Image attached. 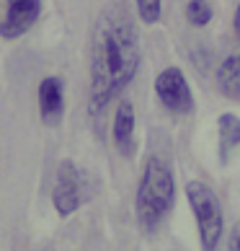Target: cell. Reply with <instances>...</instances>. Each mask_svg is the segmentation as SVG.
I'll return each instance as SVG.
<instances>
[{
  "label": "cell",
  "instance_id": "13",
  "mask_svg": "<svg viewBox=\"0 0 240 251\" xmlns=\"http://www.w3.org/2000/svg\"><path fill=\"white\" fill-rule=\"evenodd\" d=\"M230 251H240V223H235L233 230H230Z\"/></svg>",
  "mask_w": 240,
  "mask_h": 251
},
{
  "label": "cell",
  "instance_id": "14",
  "mask_svg": "<svg viewBox=\"0 0 240 251\" xmlns=\"http://www.w3.org/2000/svg\"><path fill=\"white\" fill-rule=\"evenodd\" d=\"M233 26H235V34H238V39H240V3L235 8V18H233Z\"/></svg>",
  "mask_w": 240,
  "mask_h": 251
},
{
  "label": "cell",
  "instance_id": "3",
  "mask_svg": "<svg viewBox=\"0 0 240 251\" xmlns=\"http://www.w3.org/2000/svg\"><path fill=\"white\" fill-rule=\"evenodd\" d=\"M186 200L191 204L194 220L199 228V241L204 251H215L222 238V228H225V218H222V204L215 189L207 181H189L186 184Z\"/></svg>",
  "mask_w": 240,
  "mask_h": 251
},
{
  "label": "cell",
  "instance_id": "7",
  "mask_svg": "<svg viewBox=\"0 0 240 251\" xmlns=\"http://www.w3.org/2000/svg\"><path fill=\"white\" fill-rule=\"evenodd\" d=\"M65 111V88L57 75H47L39 83V114L44 125H57Z\"/></svg>",
  "mask_w": 240,
  "mask_h": 251
},
{
  "label": "cell",
  "instance_id": "6",
  "mask_svg": "<svg viewBox=\"0 0 240 251\" xmlns=\"http://www.w3.org/2000/svg\"><path fill=\"white\" fill-rule=\"evenodd\" d=\"M42 13V0H5V13L0 18V36L18 39L36 24Z\"/></svg>",
  "mask_w": 240,
  "mask_h": 251
},
{
  "label": "cell",
  "instance_id": "2",
  "mask_svg": "<svg viewBox=\"0 0 240 251\" xmlns=\"http://www.w3.org/2000/svg\"><path fill=\"white\" fill-rule=\"evenodd\" d=\"M176 204V179L165 158L150 155L142 166V176L137 184L134 212L145 230H155L168 218Z\"/></svg>",
  "mask_w": 240,
  "mask_h": 251
},
{
  "label": "cell",
  "instance_id": "11",
  "mask_svg": "<svg viewBox=\"0 0 240 251\" xmlns=\"http://www.w3.org/2000/svg\"><path fill=\"white\" fill-rule=\"evenodd\" d=\"M137 5V16L145 26H153L160 21L163 16V0H134Z\"/></svg>",
  "mask_w": 240,
  "mask_h": 251
},
{
  "label": "cell",
  "instance_id": "5",
  "mask_svg": "<svg viewBox=\"0 0 240 251\" xmlns=\"http://www.w3.org/2000/svg\"><path fill=\"white\" fill-rule=\"evenodd\" d=\"M155 94L171 114H189L194 109L191 86L181 68H163L155 78Z\"/></svg>",
  "mask_w": 240,
  "mask_h": 251
},
{
  "label": "cell",
  "instance_id": "9",
  "mask_svg": "<svg viewBox=\"0 0 240 251\" xmlns=\"http://www.w3.org/2000/svg\"><path fill=\"white\" fill-rule=\"evenodd\" d=\"M217 135H219V161L227 163L230 153L240 145V117L233 111H225L217 119Z\"/></svg>",
  "mask_w": 240,
  "mask_h": 251
},
{
  "label": "cell",
  "instance_id": "1",
  "mask_svg": "<svg viewBox=\"0 0 240 251\" xmlns=\"http://www.w3.org/2000/svg\"><path fill=\"white\" fill-rule=\"evenodd\" d=\"M140 68V36L132 13L124 5H109L98 16L90 50L88 109L104 114V109L134 80Z\"/></svg>",
  "mask_w": 240,
  "mask_h": 251
},
{
  "label": "cell",
  "instance_id": "4",
  "mask_svg": "<svg viewBox=\"0 0 240 251\" xmlns=\"http://www.w3.org/2000/svg\"><path fill=\"white\" fill-rule=\"evenodd\" d=\"M90 179L75 161H62L52 187V204L62 218L78 212L90 197Z\"/></svg>",
  "mask_w": 240,
  "mask_h": 251
},
{
  "label": "cell",
  "instance_id": "8",
  "mask_svg": "<svg viewBox=\"0 0 240 251\" xmlns=\"http://www.w3.org/2000/svg\"><path fill=\"white\" fill-rule=\"evenodd\" d=\"M111 137H114V145L119 153L132 155V151H134V106L129 101H122L116 106Z\"/></svg>",
  "mask_w": 240,
  "mask_h": 251
},
{
  "label": "cell",
  "instance_id": "12",
  "mask_svg": "<svg viewBox=\"0 0 240 251\" xmlns=\"http://www.w3.org/2000/svg\"><path fill=\"white\" fill-rule=\"evenodd\" d=\"M212 5L207 3V0H191V3L186 5V18H189V24L194 26H207L212 21Z\"/></svg>",
  "mask_w": 240,
  "mask_h": 251
},
{
  "label": "cell",
  "instance_id": "10",
  "mask_svg": "<svg viewBox=\"0 0 240 251\" xmlns=\"http://www.w3.org/2000/svg\"><path fill=\"white\" fill-rule=\"evenodd\" d=\"M217 86L230 101H240V54H230L217 70Z\"/></svg>",
  "mask_w": 240,
  "mask_h": 251
}]
</instances>
